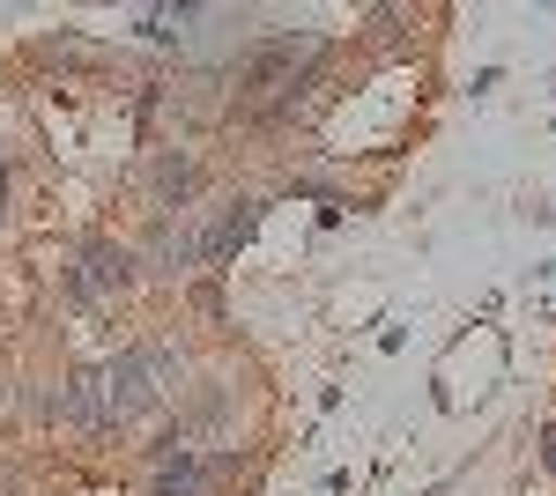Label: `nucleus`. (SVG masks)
<instances>
[{
  "label": "nucleus",
  "instance_id": "obj_1",
  "mask_svg": "<svg viewBox=\"0 0 556 496\" xmlns=\"http://www.w3.org/2000/svg\"><path fill=\"white\" fill-rule=\"evenodd\" d=\"M298 60H312V44H304L298 30L253 44V52L238 60V89H245V97H282V89L298 82Z\"/></svg>",
  "mask_w": 556,
  "mask_h": 496
},
{
  "label": "nucleus",
  "instance_id": "obj_2",
  "mask_svg": "<svg viewBox=\"0 0 556 496\" xmlns=\"http://www.w3.org/2000/svg\"><path fill=\"white\" fill-rule=\"evenodd\" d=\"M104 393H112V422H119V430H127L134 415H156V408H164V385L149 378L141 348H127V356H112V364H104Z\"/></svg>",
  "mask_w": 556,
  "mask_h": 496
},
{
  "label": "nucleus",
  "instance_id": "obj_3",
  "mask_svg": "<svg viewBox=\"0 0 556 496\" xmlns=\"http://www.w3.org/2000/svg\"><path fill=\"white\" fill-rule=\"evenodd\" d=\"M134 259H141L149 275H164V282H186V275L201 267V230H186V222H172V215H164V222L149 230V245L134 252Z\"/></svg>",
  "mask_w": 556,
  "mask_h": 496
},
{
  "label": "nucleus",
  "instance_id": "obj_4",
  "mask_svg": "<svg viewBox=\"0 0 556 496\" xmlns=\"http://www.w3.org/2000/svg\"><path fill=\"white\" fill-rule=\"evenodd\" d=\"M134 275H141V259H134L127 245H112V238H97V245H83L75 290L83 296H119V290H134Z\"/></svg>",
  "mask_w": 556,
  "mask_h": 496
},
{
  "label": "nucleus",
  "instance_id": "obj_5",
  "mask_svg": "<svg viewBox=\"0 0 556 496\" xmlns=\"http://www.w3.org/2000/svg\"><path fill=\"white\" fill-rule=\"evenodd\" d=\"M60 415L75 422V430H89V437H112L119 422H112V393H104V371H75L67 385H60Z\"/></svg>",
  "mask_w": 556,
  "mask_h": 496
},
{
  "label": "nucleus",
  "instance_id": "obj_6",
  "mask_svg": "<svg viewBox=\"0 0 556 496\" xmlns=\"http://www.w3.org/2000/svg\"><path fill=\"white\" fill-rule=\"evenodd\" d=\"M208 482H215L208 459H193V453L156 459V496H208Z\"/></svg>",
  "mask_w": 556,
  "mask_h": 496
},
{
  "label": "nucleus",
  "instance_id": "obj_7",
  "mask_svg": "<svg viewBox=\"0 0 556 496\" xmlns=\"http://www.w3.org/2000/svg\"><path fill=\"white\" fill-rule=\"evenodd\" d=\"M193 178H201V170L186 164V156H164V164H156V201H164V207H178L186 193H193Z\"/></svg>",
  "mask_w": 556,
  "mask_h": 496
},
{
  "label": "nucleus",
  "instance_id": "obj_8",
  "mask_svg": "<svg viewBox=\"0 0 556 496\" xmlns=\"http://www.w3.org/2000/svg\"><path fill=\"white\" fill-rule=\"evenodd\" d=\"M542 467H549V474H556V422H549V430H542Z\"/></svg>",
  "mask_w": 556,
  "mask_h": 496
},
{
  "label": "nucleus",
  "instance_id": "obj_9",
  "mask_svg": "<svg viewBox=\"0 0 556 496\" xmlns=\"http://www.w3.org/2000/svg\"><path fill=\"white\" fill-rule=\"evenodd\" d=\"M0 408H8V385H0Z\"/></svg>",
  "mask_w": 556,
  "mask_h": 496
}]
</instances>
